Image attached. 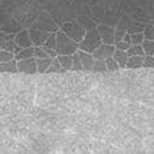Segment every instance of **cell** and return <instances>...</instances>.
Instances as JSON below:
<instances>
[{
  "instance_id": "cell-5",
  "label": "cell",
  "mask_w": 154,
  "mask_h": 154,
  "mask_svg": "<svg viewBox=\"0 0 154 154\" xmlns=\"http://www.w3.org/2000/svg\"><path fill=\"white\" fill-rule=\"evenodd\" d=\"M132 24H133V20L128 16H123L120 20L118 21L116 26H115V35H114L115 42H114V45L116 43V42L123 39V37L127 34V32H128V29L131 28Z\"/></svg>"
},
{
  "instance_id": "cell-24",
  "label": "cell",
  "mask_w": 154,
  "mask_h": 154,
  "mask_svg": "<svg viewBox=\"0 0 154 154\" xmlns=\"http://www.w3.org/2000/svg\"><path fill=\"white\" fill-rule=\"evenodd\" d=\"M142 34H144V38H145V39L154 41V25L150 24V22H148V24L145 25Z\"/></svg>"
},
{
  "instance_id": "cell-19",
  "label": "cell",
  "mask_w": 154,
  "mask_h": 154,
  "mask_svg": "<svg viewBox=\"0 0 154 154\" xmlns=\"http://www.w3.org/2000/svg\"><path fill=\"white\" fill-rule=\"evenodd\" d=\"M0 47H2L3 50H5V51H8V52H12L13 55H14V54H17L21 50V47H18V46L16 45L14 39L8 41V42H5V43H2V45H0Z\"/></svg>"
},
{
  "instance_id": "cell-33",
  "label": "cell",
  "mask_w": 154,
  "mask_h": 154,
  "mask_svg": "<svg viewBox=\"0 0 154 154\" xmlns=\"http://www.w3.org/2000/svg\"><path fill=\"white\" fill-rule=\"evenodd\" d=\"M123 41L127 42V43H131V35H129V33H127L124 37H123Z\"/></svg>"
},
{
  "instance_id": "cell-14",
  "label": "cell",
  "mask_w": 154,
  "mask_h": 154,
  "mask_svg": "<svg viewBox=\"0 0 154 154\" xmlns=\"http://www.w3.org/2000/svg\"><path fill=\"white\" fill-rule=\"evenodd\" d=\"M0 72H9V73H17V60L11 59L8 61H3L0 63Z\"/></svg>"
},
{
  "instance_id": "cell-30",
  "label": "cell",
  "mask_w": 154,
  "mask_h": 154,
  "mask_svg": "<svg viewBox=\"0 0 154 154\" xmlns=\"http://www.w3.org/2000/svg\"><path fill=\"white\" fill-rule=\"evenodd\" d=\"M142 67H145V68H154V56L153 55H144Z\"/></svg>"
},
{
  "instance_id": "cell-35",
  "label": "cell",
  "mask_w": 154,
  "mask_h": 154,
  "mask_svg": "<svg viewBox=\"0 0 154 154\" xmlns=\"http://www.w3.org/2000/svg\"><path fill=\"white\" fill-rule=\"evenodd\" d=\"M153 56H154V55H153Z\"/></svg>"
},
{
  "instance_id": "cell-22",
  "label": "cell",
  "mask_w": 154,
  "mask_h": 154,
  "mask_svg": "<svg viewBox=\"0 0 154 154\" xmlns=\"http://www.w3.org/2000/svg\"><path fill=\"white\" fill-rule=\"evenodd\" d=\"M71 71H82L79 50H77L75 54H72V68H71Z\"/></svg>"
},
{
  "instance_id": "cell-12",
  "label": "cell",
  "mask_w": 154,
  "mask_h": 154,
  "mask_svg": "<svg viewBox=\"0 0 154 154\" xmlns=\"http://www.w3.org/2000/svg\"><path fill=\"white\" fill-rule=\"evenodd\" d=\"M142 61H144V56L134 55V56H128L125 68L128 69H138L142 67Z\"/></svg>"
},
{
  "instance_id": "cell-8",
  "label": "cell",
  "mask_w": 154,
  "mask_h": 154,
  "mask_svg": "<svg viewBox=\"0 0 154 154\" xmlns=\"http://www.w3.org/2000/svg\"><path fill=\"white\" fill-rule=\"evenodd\" d=\"M115 51V45H107V43H102L99 47L94 50V52L91 54L94 59H101V60H106L107 57H111Z\"/></svg>"
},
{
  "instance_id": "cell-25",
  "label": "cell",
  "mask_w": 154,
  "mask_h": 154,
  "mask_svg": "<svg viewBox=\"0 0 154 154\" xmlns=\"http://www.w3.org/2000/svg\"><path fill=\"white\" fill-rule=\"evenodd\" d=\"M145 22H137V21H133V24L131 25V28L128 29L129 34H133V33H142L144 32V28H145Z\"/></svg>"
},
{
  "instance_id": "cell-15",
  "label": "cell",
  "mask_w": 154,
  "mask_h": 154,
  "mask_svg": "<svg viewBox=\"0 0 154 154\" xmlns=\"http://www.w3.org/2000/svg\"><path fill=\"white\" fill-rule=\"evenodd\" d=\"M52 61V57H35V63H37V71L39 73H46V71L48 69L50 64Z\"/></svg>"
},
{
  "instance_id": "cell-6",
  "label": "cell",
  "mask_w": 154,
  "mask_h": 154,
  "mask_svg": "<svg viewBox=\"0 0 154 154\" xmlns=\"http://www.w3.org/2000/svg\"><path fill=\"white\" fill-rule=\"evenodd\" d=\"M97 30L99 33V37L103 43L107 45H114V35H115V26H110L106 24H99L97 25Z\"/></svg>"
},
{
  "instance_id": "cell-1",
  "label": "cell",
  "mask_w": 154,
  "mask_h": 154,
  "mask_svg": "<svg viewBox=\"0 0 154 154\" xmlns=\"http://www.w3.org/2000/svg\"><path fill=\"white\" fill-rule=\"evenodd\" d=\"M56 54L57 55H72L79 50V43L71 39L59 29L56 32Z\"/></svg>"
},
{
  "instance_id": "cell-31",
  "label": "cell",
  "mask_w": 154,
  "mask_h": 154,
  "mask_svg": "<svg viewBox=\"0 0 154 154\" xmlns=\"http://www.w3.org/2000/svg\"><path fill=\"white\" fill-rule=\"evenodd\" d=\"M47 56H48L47 52L45 51L42 46H34V57H47Z\"/></svg>"
},
{
  "instance_id": "cell-2",
  "label": "cell",
  "mask_w": 154,
  "mask_h": 154,
  "mask_svg": "<svg viewBox=\"0 0 154 154\" xmlns=\"http://www.w3.org/2000/svg\"><path fill=\"white\" fill-rule=\"evenodd\" d=\"M102 43L103 42L101 39V37H99L98 30H97V28H94V29L86 30L84 38L79 42V50L89 52V54H93L94 50L97 47H99Z\"/></svg>"
},
{
  "instance_id": "cell-4",
  "label": "cell",
  "mask_w": 154,
  "mask_h": 154,
  "mask_svg": "<svg viewBox=\"0 0 154 154\" xmlns=\"http://www.w3.org/2000/svg\"><path fill=\"white\" fill-rule=\"evenodd\" d=\"M33 28L45 30L47 33H56L60 29V26L55 22L51 14H48L47 12H41L39 16L37 17V21L34 22Z\"/></svg>"
},
{
  "instance_id": "cell-13",
  "label": "cell",
  "mask_w": 154,
  "mask_h": 154,
  "mask_svg": "<svg viewBox=\"0 0 154 154\" xmlns=\"http://www.w3.org/2000/svg\"><path fill=\"white\" fill-rule=\"evenodd\" d=\"M76 21L79 22V24L81 25L85 30H90V29L97 28V22H95L94 20H91V18H89V17H86V16H82V14L77 16Z\"/></svg>"
},
{
  "instance_id": "cell-29",
  "label": "cell",
  "mask_w": 154,
  "mask_h": 154,
  "mask_svg": "<svg viewBox=\"0 0 154 154\" xmlns=\"http://www.w3.org/2000/svg\"><path fill=\"white\" fill-rule=\"evenodd\" d=\"M129 35H131V45H141L145 39L142 33H133L129 34Z\"/></svg>"
},
{
  "instance_id": "cell-23",
  "label": "cell",
  "mask_w": 154,
  "mask_h": 154,
  "mask_svg": "<svg viewBox=\"0 0 154 154\" xmlns=\"http://www.w3.org/2000/svg\"><path fill=\"white\" fill-rule=\"evenodd\" d=\"M54 72H64V69L61 68V65L59 63V60H57V57H52V61L51 64H50L48 69L46 71V73H54Z\"/></svg>"
},
{
  "instance_id": "cell-3",
  "label": "cell",
  "mask_w": 154,
  "mask_h": 154,
  "mask_svg": "<svg viewBox=\"0 0 154 154\" xmlns=\"http://www.w3.org/2000/svg\"><path fill=\"white\" fill-rule=\"evenodd\" d=\"M60 30L65 34V35H68L71 39L77 42V43L82 39L84 35H85V33H86V30L84 29L76 20H71V21L64 22V24L60 26Z\"/></svg>"
},
{
  "instance_id": "cell-10",
  "label": "cell",
  "mask_w": 154,
  "mask_h": 154,
  "mask_svg": "<svg viewBox=\"0 0 154 154\" xmlns=\"http://www.w3.org/2000/svg\"><path fill=\"white\" fill-rule=\"evenodd\" d=\"M29 34H30V38H32L33 46H42L45 43V41L47 39V37L50 35V33L41 29H35V28H30Z\"/></svg>"
},
{
  "instance_id": "cell-7",
  "label": "cell",
  "mask_w": 154,
  "mask_h": 154,
  "mask_svg": "<svg viewBox=\"0 0 154 154\" xmlns=\"http://www.w3.org/2000/svg\"><path fill=\"white\" fill-rule=\"evenodd\" d=\"M17 71L21 73H28V75H34L37 73V63L35 57H29V59L17 60Z\"/></svg>"
},
{
  "instance_id": "cell-11",
  "label": "cell",
  "mask_w": 154,
  "mask_h": 154,
  "mask_svg": "<svg viewBox=\"0 0 154 154\" xmlns=\"http://www.w3.org/2000/svg\"><path fill=\"white\" fill-rule=\"evenodd\" d=\"M79 54H80V61H81L82 71H88V72L91 71V69H93V65H94V61H95L93 55L89 52L81 51V50H79Z\"/></svg>"
},
{
  "instance_id": "cell-9",
  "label": "cell",
  "mask_w": 154,
  "mask_h": 154,
  "mask_svg": "<svg viewBox=\"0 0 154 154\" xmlns=\"http://www.w3.org/2000/svg\"><path fill=\"white\" fill-rule=\"evenodd\" d=\"M14 42H16V45L21 48L33 46L32 38H30V34H29V29L20 30V32H17L16 34H14Z\"/></svg>"
},
{
  "instance_id": "cell-16",
  "label": "cell",
  "mask_w": 154,
  "mask_h": 154,
  "mask_svg": "<svg viewBox=\"0 0 154 154\" xmlns=\"http://www.w3.org/2000/svg\"><path fill=\"white\" fill-rule=\"evenodd\" d=\"M112 57L118 61L119 67H120V68H125L127 60H128V54H127V51H122V50L115 48V51L112 54Z\"/></svg>"
},
{
  "instance_id": "cell-32",
  "label": "cell",
  "mask_w": 154,
  "mask_h": 154,
  "mask_svg": "<svg viewBox=\"0 0 154 154\" xmlns=\"http://www.w3.org/2000/svg\"><path fill=\"white\" fill-rule=\"evenodd\" d=\"M129 46H131V43H127V42H124V41L122 39V41H119V42H116V43H115V48L122 50V51H127Z\"/></svg>"
},
{
  "instance_id": "cell-21",
  "label": "cell",
  "mask_w": 154,
  "mask_h": 154,
  "mask_svg": "<svg viewBox=\"0 0 154 154\" xmlns=\"http://www.w3.org/2000/svg\"><path fill=\"white\" fill-rule=\"evenodd\" d=\"M141 46H142V50H144L145 55H154V41L144 39Z\"/></svg>"
},
{
  "instance_id": "cell-18",
  "label": "cell",
  "mask_w": 154,
  "mask_h": 154,
  "mask_svg": "<svg viewBox=\"0 0 154 154\" xmlns=\"http://www.w3.org/2000/svg\"><path fill=\"white\" fill-rule=\"evenodd\" d=\"M57 60L61 65V68L65 71H71L72 68V55H57Z\"/></svg>"
},
{
  "instance_id": "cell-20",
  "label": "cell",
  "mask_w": 154,
  "mask_h": 154,
  "mask_svg": "<svg viewBox=\"0 0 154 154\" xmlns=\"http://www.w3.org/2000/svg\"><path fill=\"white\" fill-rule=\"evenodd\" d=\"M127 54H128V56H134V55L144 56L145 55L141 45H131L128 47V50H127Z\"/></svg>"
},
{
  "instance_id": "cell-26",
  "label": "cell",
  "mask_w": 154,
  "mask_h": 154,
  "mask_svg": "<svg viewBox=\"0 0 154 154\" xmlns=\"http://www.w3.org/2000/svg\"><path fill=\"white\" fill-rule=\"evenodd\" d=\"M42 46L55 50L56 48V33H50V35L47 37V39L45 41V43ZM55 51H56V50H55Z\"/></svg>"
},
{
  "instance_id": "cell-34",
  "label": "cell",
  "mask_w": 154,
  "mask_h": 154,
  "mask_svg": "<svg viewBox=\"0 0 154 154\" xmlns=\"http://www.w3.org/2000/svg\"><path fill=\"white\" fill-rule=\"evenodd\" d=\"M0 51H2V47H0Z\"/></svg>"
},
{
  "instance_id": "cell-27",
  "label": "cell",
  "mask_w": 154,
  "mask_h": 154,
  "mask_svg": "<svg viewBox=\"0 0 154 154\" xmlns=\"http://www.w3.org/2000/svg\"><path fill=\"white\" fill-rule=\"evenodd\" d=\"M105 63H106L107 71H119V69H120V67H119V64H118V61L115 60L112 56L107 57V59L105 60Z\"/></svg>"
},
{
  "instance_id": "cell-17",
  "label": "cell",
  "mask_w": 154,
  "mask_h": 154,
  "mask_svg": "<svg viewBox=\"0 0 154 154\" xmlns=\"http://www.w3.org/2000/svg\"><path fill=\"white\" fill-rule=\"evenodd\" d=\"M29 57H34V46H30V47L21 48L17 54H14V59H16V60L29 59Z\"/></svg>"
},
{
  "instance_id": "cell-28",
  "label": "cell",
  "mask_w": 154,
  "mask_h": 154,
  "mask_svg": "<svg viewBox=\"0 0 154 154\" xmlns=\"http://www.w3.org/2000/svg\"><path fill=\"white\" fill-rule=\"evenodd\" d=\"M91 71H94V72H106V71H107V68H106L105 60L95 59L94 65H93V69H91Z\"/></svg>"
}]
</instances>
